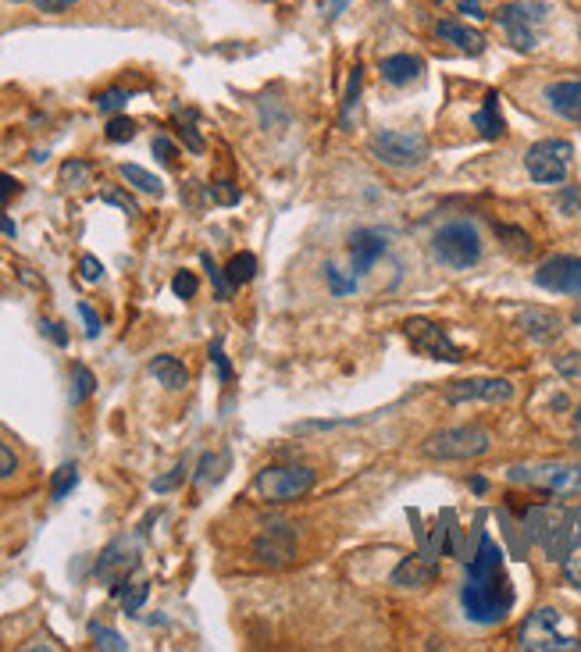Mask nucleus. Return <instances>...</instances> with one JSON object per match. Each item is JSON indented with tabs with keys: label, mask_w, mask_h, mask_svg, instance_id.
Masks as SVG:
<instances>
[{
	"label": "nucleus",
	"mask_w": 581,
	"mask_h": 652,
	"mask_svg": "<svg viewBox=\"0 0 581 652\" xmlns=\"http://www.w3.org/2000/svg\"><path fill=\"white\" fill-rule=\"evenodd\" d=\"M514 585H510V574L503 567V553L500 546L492 542L489 535H482L478 542L475 560L467 563V578L460 588V606H464L467 620L471 624H500L507 620V613L514 610Z\"/></svg>",
	"instance_id": "nucleus-1"
},
{
	"label": "nucleus",
	"mask_w": 581,
	"mask_h": 652,
	"mask_svg": "<svg viewBox=\"0 0 581 652\" xmlns=\"http://www.w3.org/2000/svg\"><path fill=\"white\" fill-rule=\"evenodd\" d=\"M517 649H524V652H578L581 642L557 606H542V610H535L532 617L521 624V631H517Z\"/></svg>",
	"instance_id": "nucleus-2"
},
{
	"label": "nucleus",
	"mask_w": 581,
	"mask_h": 652,
	"mask_svg": "<svg viewBox=\"0 0 581 652\" xmlns=\"http://www.w3.org/2000/svg\"><path fill=\"white\" fill-rule=\"evenodd\" d=\"M492 449V435L478 424H457V428H439L421 442V453L428 460H478Z\"/></svg>",
	"instance_id": "nucleus-3"
},
{
	"label": "nucleus",
	"mask_w": 581,
	"mask_h": 652,
	"mask_svg": "<svg viewBox=\"0 0 581 652\" xmlns=\"http://www.w3.org/2000/svg\"><path fill=\"white\" fill-rule=\"evenodd\" d=\"M546 18L549 8L542 0H510L496 11V22L517 54H532L539 47V29L546 25Z\"/></svg>",
	"instance_id": "nucleus-4"
},
{
	"label": "nucleus",
	"mask_w": 581,
	"mask_h": 652,
	"mask_svg": "<svg viewBox=\"0 0 581 652\" xmlns=\"http://www.w3.org/2000/svg\"><path fill=\"white\" fill-rule=\"evenodd\" d=\"M435 261L446 264L453 271H467L482 261V236L471 221H446L432 236Z\"/></svg>",
	"instance_id": "nucleus-5"
},
{
	"label": "nucleus",
	"mask_w": 581,
	"mask_h": 652,
	"mask_svg": "<svg viewBox=\"0 0 581 652\" xmlns=\"http://www.w3.org/2000/svg\"><path fill=\"white\" fill-rule=\"evenodd\" d=\"M371 157L389 168H400V172H410V168H421L428 161V139L414 129H378L368 143Z\"/></svg>",
	"instance_id": "nucleus-6"
},
{
	"label": "nucleus",
	"mask_w": 581,
	"mask_h": 652,
	"mask_svg": "<svg viewBox=\"0 0 581 652\" xmlns=\"http://www.w3.org/2000/svg\"><path fill=\"white\" fill-rule=\"evenodd\" d=\"M314 485H318V474L314 467L303 464H271L254 478V489L264 503H293V499L307 496Z\"/></svg>",
	"instance_id": "nucleus-7"
},
{
	"label": "nucleus",
	"mask_w": 581,
	"mask_h": 652,
	"mask_svg": "<svg viewBox=\"0 0 581 652\" xmlns=\"http://www.w3.org/2000/svg\"><path fill=\"white\" fill-rule=\"evenodd\" d=\"M571 161L574 147L567 139H542L524 154V172L532 175V182H539V186H560L571 175Z\"/></svg>",
	"instance_id": "nucleus-8"
},
{
	"label": "nucleus",
	"mask_w": 581,
	"mask_h": 652,
	"mask_svg": "<svg viewBox=\"0 0 581 652\" xmlns=\"http://www.w3.org/2000/svg\"><path fill=\"white\" fill-rule=\"evenodd\" d=\"M510 481L532 485V489L553 492V496H574L581 492V467L578 464H535V467H510Z\"/></svg>",
	"instance_id": "nucleus-9"
},
{
	"label": "nucleus",
	"mask_w": 581,
	"mask_h": 652,
	"mask_svg": "<svg viewBox=\"0 0 581 652\" xmlns=\"http://www.w3.org/2000/svg\"><path fill=\"white\" fill-rule=\"evenodd\" d=\"M403 332H407L410 346H414L421 357L446 360V364H460V360H464L460 346H453V339L446 335V328L435 325V321H428V318H407V321H403Z\"/></svg>",
	"instance_id": "nucleus-10"
},
{
	"label": "nucleus",
	"mask_w": 581,
	"mask_h": 652,
	"mask_svg": "<svg viewBox=\"0 0 581 652\" xmlns=\"http://www.w3.org/2000/svg\"><path fill=\"white\" fill-rule=\"evenodd\" d=\"M296 538L300 531L293 521H264V531L254 542V556L268 567H286L296 556Z\"/></svg>",
	"instance_id": "nucleus-11"
},
{
	"label": "nucleus",
	"mask_w": 581,
	"mask_h": 652,
	"mask_svg": "<svg viewBox=\"0 0 581 652\" xmlns=\"http://www.w3.org/2000/svg\"><path fill=\"white\" fill-rule=\"evenodd\" d=\"M535 286L557 296H581V257L557 253V257L542 261L535 271Z\"/></svg>",
	"instance_id": "nucleus-12"
},
{
	"label": "nucleus",
	"mask_w": 581,
	"mask_h": 652,
	"mask_svg": "<svg viewBox=\"0 0 581 652\" xmlns=\"http://www.w3.org/2000/svg\"><path fill=\"white\" fill-rule=\"evenodd\" d=\"M514 382L507 378H460L446 389V403H510Z\"/></svg>",
	"instance_id": "nucleus-13"
},
{
	"label": "nucleus",
	"mask_w": 581,
	"mask_h": 652,
	"mask_svg": "<svg viewBox=\"0 0 581 652\" xmlns=\"http://www.w3.org/2000/svg\"><path fill=\"white\" fill-rule=\"evenodd\" d=\"M140 563V556H136V549L125 542V538H118V542H111V546L100 553L97 560V578H104L107 585H111V592H122L125 581H129L132 567Z\"/></svg>",
	"instance_id": "nucleus-14"
},
{
	"label": "nucleus",
	"mask_w": 581,
	"mask_h": 652,
	"mask_svg": "<svg viewBox=\"0 0 581 652\" xmlns=\"http://www.w3.org/2000/svg\"><path fill=\"white\" fill-rule=\"evenodd\" d=\"M385 250H389V236H385V232L357 229L350 236V271L357 278L368 275V271L385 257Z\"/></svg>",
	"instance_id": "nucleus-15"
},
{
	"label": "nucleus",
	"mask_w": 581,
	"mask_h": 652,
	"mask_svg": "<svg viewBox=\"0 0 581 652\" xmlns=\"http://www.w3.org/2000/svg\"><path fill=\"white\" fill-rule=\"evenodd\" d=\"M542 100L557 118L581 125V79H557L542 90Z\"/></svg>",
	"instance_id": "nucleus-16"
},
{
	"label": "nucleus",
	"mask_w": 581,
	"mask_h": 652,
	"mask_svg": "<svg viewBox=\"0 0 581 652\" xmlns=\"http://www.w3.org/2000/svg\"><path fill=\"white\" fill-rule=\"evenodd\" d=\"M435 36H439L442 43L457 47L460 54H471V58L485 54V47H489V40H485V36L478 33V29H471V25L457 22V18H439V22H435Z\"/></svg>",
	"instance_id": "nucleus-17"
},
{
	"label": "nucleus",
	"mask_w": 581,
	"mask_h": 652,
	"mask_svg": "<svg viewBox=\"0 0 581 652\" xmlns=\"http://www.w3.org/2000/svg\"><path fill=\"white\" fill-rule=\"evenodd\" d=\"M517 328H521L532 343H553V339L564 332V321H560V314H553V310L528 307L521 318H517Z\"/></svg>",
	"instance_id": "nucleus-18"
},
{
	"label": "nucleus",
	"mask_w": 581,
	"mask_h": 652,
	"mask_svg": "<svg viewBox=\"0 0 581 652\" xmlns=\"http://www.w3.org/2000/svg\"><path fill=\"white\" fill-rule=\"evenodd\" d=\"M435 574H439V567H435V556L432 553H414L407 556V560L400 563L393 571V585L400 588H425L435 581Z\"/></svg>",
	"instance_id": "nucleus-19"
},
{
	"label": "nucleus",
	"mask_w": 581,
	"mask_h": 652,
	"mask_svg": "<svg viewBox=\"0 0 581 652\" xmlns=\"http://www.w3.org/2000/svg\"><path fill=\"white\" fill-rule=\"evenodd\" d=\"M421 72H425V61L414 58V54H393V58L382 61V79L389 86H410V82H418Z\"/></svg>",
	"instance_id": "nucleus-20"
},
{
	"label": "nucleus",
	"mask_w": 581,
	"mask_h": 652,
	"mask_svg": "<svg viewBox=\"0 0 581 652\" xmlns=\"http://www.w3.org/2000/svg\"><path fill=\"white\" fill-rule=\"evenodd\" d=\"M471 125H475V132L482 139H500L503 132H507V122H503V115H500V93H485L482 107L475 111Z\"/></svg>",
	"instance_id": "nucleus-21"
},
{
	"label": "nucleus",
	"mask_w": 581,
	"mask_h": 652,
	"mask_svg": "<svg viewBox=\"0 0 581 652\" xmlns=\"http://www.w3.org/2000/svg\"><path fill=\"white\" fill-rule=\"evenodd\" d=\"M150 375H154L164 389H172V392H179V389H186V385H189L186 364H182L179 357H172V353H161V357L150 360Z\"/></svg>",
	"instance_id": "nucleus-22"
},
{
	"label": "nucleus",
	"mask_w": 581,
	"mask_h": 652,
	"mask_svg": "<svg viewBox=\"0 0 581 652\" xmlns=\"http://www.w3.org/2000/svg\"><path fill=\"white\" fill-rule=\"evenodd\" d=\"M361 93H364V68H353L350 82H346L343 107H339V129L343 132H353V125L361 118Z\"/></svg>",
	"instance_id": "nucleus-23"
},
{
	"label": "nucleus",
	"mask_w": 581,
	"mask_h": 652,
	"mask_svg": "<svg viewBox=\"0 0 581 652\" xmlns=\"http://www.w3.org/2000/svg\"><path fill=\"white\" fill-rule=\"evenodd\" d=\"M564 578L567 585L581 588V510L571 517V546L564 553Z\"/></svg>",
	"instance_id": "nucleus-24"
},
{
	"label": "nucleus",
	"mask_w": 581,
	"mask_h": 652,
	"mask_svg": "<svg viewBox=\"0 0 581 652\" xmlns=\"http://www.w3.org/2000/svg\"><path fill=\"white\" fill-rule=\"evenodd\" d=\"M118 172H122V179L129 182L132 189H140V193H150V196L164 193V182L157 179V175H150L147 168H140V164H122Z\"/></svg>",
	"instance_id": "nucleus-25"
},
{
	"label": "nucleus",
	"mask_w": 581,
	"mask_h": 652,
	"mask_svg": "<svg viewBox=\"0 0 581 652\" xmlns=\"http://www.w3.org/2000/svg\"><path fill=\"white\" fill-rule=\"evenodd\" d=\"M254 275H257V257H254V253H236V257L225 264V278L232 282V289L246 286Z\"/></svg>",
	"instance_id": "nucleus-26"
},
{
	"label": "nucleus",
	"mask_w": 581,
	"mask_h": 652,
	"mask_svg": "<svg viewBox=\"0 0 581 652\" xmlns=\"http://www.w3.org/2000/svg\"><path fill=\"white\" fill-rule=\"evenodd\" d=\"M325 282H328V289H332V296H350L361 286V278L353 275V271L336 268V264H325Z\"/></svg>",
	"instance_id": "nucleus-27"
},
{
	"label": "nucleus",
	"mask_w": 581,
	"mask_h": 652,
	"mask_svg": "<svg viewBox=\"0 0 581 652\" xmlns=\"http://www.w3.org/2000/svg\"><path fill=\"white\" fill-rule=\"evenodd\" d=\"M97 389V378L86 364H72V403H86Z\"/></svg>",
	"instance_id": "nucleus-28"
},
{
	"label": "nucleus",
	"mask_w": 581,
	"mask_h": 652,
	"mask_svg": "<svg viewBox=\"0 0 581 652\" xmlns=\"http://www.w3.org/2000/svg\"><path fill=\"white\" fill-rule=\"evenodd\" d=\"M75 481H79V467H75V464H61L58 471H54V481H50V496L65 499L68 492L75 489Z\"/></svg>",
	"instance_id": "nucleus-29"
},
{
	"label": "nucleus",
	"mask_w": 581,
	"mask_h": 652,
	"mask_svg": "<svg viewBox=\"0 0 581 652\" xmlns=\"http://www.w3.org/2000/svg\"><path fill=\"white\" fill-rule=\"evenodd\" d=\"M118 595H122V610L132 617V613H140V606L147 603L150 585H147V581H136V585H129V581H125V588Z\"/></svg>",
	"instance_id": "nucleus-30"
},
{
	"label": "nucleus",
	"mask_w": 581,
	"mask_h": 652,
	"mask_svg": "<svg viewBox=\"0 0 581 652\" xmlns=\"http://www.w3.org/2000/svg\"><path fill=\"white\" fill-rule=\"evenodd\" d=\"M90 635H93V645H97V649H111V652H125V649H129V642H125L118 631L104 628V624H93Z\"/></svg>",
	"instance_id": "nucleus-31"
},
{
	"label": "nucleus",
	"mask_w": 581,
	"mask_h": 652,
	"mask_svg": "<svg viewBox=\"0 0 581 652\" xmlns=\"http://www.w3.org/2000/svg\"><path fill=\"white\" fill-rule=\"evenodd\" d=\"M125 104H129V90H122V86H111V90L97 93V107L107 111V115H118Z\"/></svg>",
	"instance_id": "nucleus-32"
},
{
	"label": "nucleus",
	"mask_w": 581,
	"mask_h": 652,
	"mask_svg": "<svg viewBox=\"0 0 581 652\" xmlns=\"http://www.w3.org/2000/svg\"><path fill=\"white\" fill-rule=\"evenodd\" d=\"M111 143H129L132 136H136V122L132 118H125V115H115L111 122H107V132H104Z\"/></svg>",
	"instance_id": "nucleus-33"
},
{
	"label": "nucleus",
	"mask_w": 581,
	"mask_h": 652,
	"mask_svg": "<svg viewBox=\"0 0 581 652\" xmlns=\"http://www.w3.org/2000/svg\"><path fill=\"white\" fill-rule=\"evenodd\" d=\"M200 261H204L207 275H211V282H214V293H218V300H229V296H232V282H229V278H225V271H218V268H214L211 253H204V257H200Z\"/></svg>",
	"instance_id": "nucleus-34"
},
{
	"label": "nucleus",
	"mask_w": 581,
	"mask_h": 652,
	"mask_svg": "<svg viewBox=\"0 0 581 652\" xmlns=\"http://www.w3.org/2000/svg\"><path fill=\"white\" fill-rule=\"evenodd\" d=\"M218 457H214V453H204V457H200V467H197V474H193V481H197V485H214V481L221 478V471H218Z\"/></svg>",
	"instance_id": "nucleus-35"
},
{
	"label": "nucleus",
	"mask_w": 581,
	"mask_h": 652,
	"mask_svg": "<svg viewBox=\"0 0 581 652\" xmlns=\"http://www.w3.org/2000/svg\"><path fill=\"white\" fill-rule=\"evenodd\" d=\"M197 275H193V271H179V275L172 278V293L179 296V300H193V296H197Z\"/></svg>",
	"instance_id": "nucleus-36"
},
{
	"label": "nucleus",
	"mask_w": 581,
	"mask_h": 652,
	"mask_svg": "<svg viewBox=\"0 0 581 652\" xmlns=\"http://www.w3.org/2000/svg\"><path fill=\"white\" fill-rule=\"evenodd\" d=\"M79 275H82V282H100V278H104V264H100L93 253H82V257H79Z\"/></svg>",
	"instance_id": "nucleus-37"
},
{
	"label": "nucleus",
	"mask_w": 581,
	"mask_h": 652,
	"mask_svg": "<svg viewBox=\"0 0 581 652\" xmlns=\"http://www.w3.org/2000/svg\"><path fill=\"white\" fill-rule=\"evenodd\" d=\"M61 179H65L68 186H79V182L90 179V164H86V161H68L65 168H61Z\"/></svg>",
	"instance_id": "nucleus-38"
},
{
	"label": "nucleus",
	"mask_w": 581,
	"mask_h": 652,
	"mask_svg": "<svg viewBox=\"0 0 581 652\" xmlns=\"http://www.w3.org/2000/svg\"><path fill=\"white\" fill-rule=\"evenodd\" d=\"M207 193H211V200H218V204H239V189H232V182H211Z\"/></svg>",
	"instance_id": "nucleus-39"
},
{
	"label": "nucleus",
	"mask_w": 581,
	"mask_h": 652,
	"mask_svg": "<svg viewBox=\"0 0 581 652\" xmlns=\"http://www.w3.org/2000/svg\"><path fill=\"white\" fill-rule=\"evenodd\" d=\"M154 154H157V161L168 164V168H172V164L179 161V150H175V143H172L168 136H157V139H154Z\"/></svg>",
	"instance_id": "nucleus-40"
},
{
	"label": "nucleus",
	"mask_w": 581,
	"mask_h": 652,
	"mask_svg": "<svg viewBox=\"0 0 581 652\" xmlns=\"http://www.w3.org/2000/svg\"><path fill=\"white\" fill-rule=\"evenodd\" d=\"M496 232H500V239H510L507 246H517V253H528V250H532V243H528V236H524L521 229H507V225H496Z\"/></svg>",
	"instance_id": "nucleus-41"
},
{
	"label": "nucleus",
	"mask_w": 581,
	"mask_h": 652,
	"mask_svg": "<svg viewBox=\"0 0 581 652\" xmlns=\"http://www.w3.org/2000/svg\"><path fill=\"white\" fill-rule=\"evenodd\" d=\"M211 360H214V367H218L221 382H232V364H229V357H225V350H221V343H211Z\"/></svg>",
	"instance_id": "nucleus-42"
},
{
	"label": "nucleus",
	"mask_w": 581,
	"mask_h": 652,
	"mask_svg": "<svg viewBox=\"0 0 581 652\" xmlns=\"http://www.w3.org/2000/svg\"><path fill=\"white\" fill-rule=\"evenodd\" d=\"M40 332L47 335V339H50L54 346H68V332H65V325H58V321H47V318H43V321H40Z\"/></svg>",
	"instance_id": "nucleus-43"
},
{
	"label": "nucleus",
	"mask_w": 581,
	"mask_h": 652,
	"mask_svg": "<svg viewBox=\"0 0 581 652\" xmlns=\"http://www.w3.org/2000/svg\"><path fill=\"white\" fill-rule=\"evenodd\" d=\"M182 478H186V467L179 464L172 474H164V478H157V481H154V492H172V489H179Z\"/></svg>",
	"instance_id": "nucleus-44"
},
{
	"label": "nucleus",
	"mask_w": 581,
	"mask_h": 652,
	"mask_svg": "<svg viewBox=\"0 0 581 652\" xmlns=\"http://www.w3.org/2000/svg\"><path fill=\"white\" fill-rule=\"evenodd\" d=\"M15 471H18V457L11 453V446H4V442H0V481L11 478Z\"/></svg>",
	"instance_id": "nucleus-45"
},
{
	"label": "nucleus",
	"mask_w": 581,
	"mask_h": 652,
	"mask_svg": "<svg viewBox=\"0 0 581 652\" xmlns=\"http://www.w3.org/2000/svg\"><path fill=\"white\" fill-rule=\"evenodd\" d=\"M15 196H18V182L11 179V175L0 172V211H4V207H8L11 200H15Z\"/></svg>",
	"instance_id": "nucleus-46"
},
{
	"label": "nucleus",
	"mask_w": 581,
	"mask_h": 652,
	"mask_svg": "<svg viewBox=\"0 0 581 652\" xmlns=\"http://www.w3.org/2000/svg\"><path fill=\"white\" fill-rule=\"evenodd\" d=\"M179 132H182V139H186V147L193 150V154H204V147H207V143H204V136H200V132L193 129V125H182Z\"/></svg>",
	"instance_id": "nucleus-47"
},
{
	"label": "nucleus",
	"mask_w": 581,
	"mask_h": 652,
	"mask_svg": "<svg viewBox=\"0 0 581 652\" xmlns=\"http://www.w3.org/2000/svg\"><path fill=\"white\" fill-rule=\"evenodd\" d=\"M79 314H82V321H86V335H90V339H97V335H100V318L93 314L90 303H79Z\"/></svg>",
	"instance_id": "nucleus-48"
},
{
	"label": "nucleus",
	"mask_w": 581,
	"mask_h": 652,
	"mask_svg": "<svg viewBox=\"0 0 581 652\" xmlns=\"http://www.w3.org/2000/svg\"><path fill=\"white\" fill-rule=\"evenodd\" d=\"M36 4H40V11H47V15H61V11L75 8L79 0H36Z\"/></svg>",
	"instance_id": "nucleus-49"
},
{
	"label": "nucleus",
	"mask_w": 581,
	"mask_h": 652,
	"mask_svg": "<svg viewBox=\"0 0 581 652\" xmlns=\"http://www.w3.org/2000/svg\"><path fill=\"white\" fill-rule=\"evenodd\" d=\"M104 204H118V207H125L129 214H140L136 200H132V196H125V193H104Z\"/></svg>",
	"instance_id": "nucleus-50"
},
{
	"label": "nucleus",
	"mask_w": 581,
	"mask_h": 652,
	"mask_svg": "<svg viewBox=\"0 0 581 652\" xmlns=\"http://www.w3.org/2000/svg\"><path fill=\"white\" fill-rule=\"evenodd\" d=\"M581 353H567V357H560L557 360V367L564 371V375H581Z\"/></svg>",
	"instance_id": "nucleus-51"
},
{
	"label": "nucleus",
	"mask_w": 581,
	"mask_h": 652,
	"mask_svg": "<svg viewBox=\"0 0 581 652\" xmlns=\"http://www.w3.org/2000/svg\"><path fill=\"white\" fill-rule=\"evenodd\" d=\"M346 4H350V0H321V15H325V18H336V15H343V11H346Z\"/></svg>",
	"instance_id": "nucleus-52"
},
{
	"label": "nucleus",
	"mask_w": 581,
	"mask_h": 652,
	"mask_svg": "<svg viewBox=\"0 0 581 652\" xmlns=\"http://www.w3.org/2000/svg\"><path fill=\"white\" fill-rule=\"evenodd\" d=\"M460 15L482 18V15H485V4H482V0H460Z\"/></svg>",
	"instance_id": "nucleus-53"
},
{
	"label": "nucleus",
	"mask_w": 581,
	"mask_h": 652,
	"mask_svg": "<svg viewBox=\"0 0 581 652\" xmlns=\"http://www.w3.org/2000/svg\"><path fill=\"white\" fill-rule=\"evenodd\" d=\"M571 442L581 449V403H578V410H574V424H571Z\"/></svg>",
	"instance_id": "nucleus-54"
},
{
	"label": "nucleus",
	"mask_w": 581,
	"mask_h": 652,
	"mask_svg": "<svg viewBox=\"0 0 581 652\" xmlns=\"http://www.w3.org/2000/svg\"><path fill=\"white\" fill-rule=\"evenodd\" d=\"M471 489H475V492H485V489H489V481H485V478H471Z\"/></svg>",
	"instance_id": "nucleus-55"
},
{
	"label": "nucleus",
	"mask_w": 581,
	"mask_h": 652,
	"mask_svg": "<svg viewBox=\"0 0 581 652\" xmlns=\"http://www.w3.org/2000/svg\"><path fill=\"white\" fill-rule=\"evenodd\" d=\"M0 232H8V236H15V225H11L8 218H0Z\"/></svg>",
	"instance_id": "nucleus-56"
},
{
	"label": "nucleus",
	"mask_w": 581,
	"mask_h": 652,
	"mask_svg": "<svg viewBox=\"0 0 581 652\" xmlns=\"http://www.w3.org/2000/svg\"><path fill=\"white\" fill-rule=\"evenodd\" d=\"M571 321H574V325L581 328V307H578V310H574V314H571Z\"/></svg>",
	"instance_id": "nucleus-57"
},
{
	"label": "nucleus",
	"mask_w": 581,
	"mask_h": 652,
	"mask_svg": "<svg viewBox=\"0 0 581 652\" xmlns=\"http://www.w3.org/2000/svg\"><path fill=\"white\" fill-rule=\"evenodd\" d=\"M432 4H446V0H432Z\"/></svg>",
	"instance_id": "nucleus-58"
}]
</instances>
